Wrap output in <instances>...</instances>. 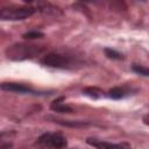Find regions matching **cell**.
Segmentation results:
<instances>
[{"label":"cell","mask_w":149,"mask_h":149,"mask_svg":"<svg viewBox=\"0 0 149 149\" xmlns=\"http://www.w3.org/2000/svg\"><path fill=\"white\" fill-rule=\"evenodd\" d=\"M44 51V47L29 44V43H15L6 49V56L10 61H26L31 59Z\"/></svg>","instance_id":"obj_1"},{"label":"cell","mask_w":149,"mask_h":149,"mask_svg":"<svg viewBox=\"0 0 149 149\" xmlns=\"http://www.w3.org/2000/svg\"><path fill=\"white\" fill-rule=\"evenodd\" d=\"M35 9L30 6H20V7H6L0 9V19L16 21L24 20L34 14Z\"/></svg>","instance_id":"obj_2"},{"label":"cell","mask_w":149,"mask_h":149,"mask_svg":"<svg viewBox=\"0 0 149 149\" xmlns=\"http://www.w3.org/2000/svg\"><path fill=\"white\" fill-rule=\"evenodd\" d=\"M37 143L49 149H63L66 147V139L59 133H45L37 139Z\"/></svg>","instance_id":"obj_3"},{"label":"cell","mask_w":149,"mask_h":149,"mask_svg":"<svg viewBox=\"0 0 149 149\" xmlns=\"http://www.w3.org/2000/svg\"><path fill=\"white\" fill-rule=\"evenodd\" d=\"M41 63L43 65H47L50 68H58V69H65L72 64L70 57L63 56L59 54H48L41 59Z\"/></svg>","instance_id":"obj_4"},{"label":"cell","mask_w":149,"mask_h":149,"mask_svg":"<svg viewBox=\"0 0 149 149\" xmlns=\"http://www.w3.org/2000/svg\"><path fill=\"white\" fill-rule=\"evenodd\" d=\"M86 142L97 149H130V144L127 142L112 143V142H107V141H102V140H98V139H92V137H88L86 140Z\"/></svg>","instance_id":"obj_5"},{"label":"cell","mask_w":149,"mask_h":149,"mask_svg":"<svg viewBox=\"0 0 149 149\" xmlns=\"http://www.w3.org/2000/svg\"><path fill=\"white\" fill-rule=\"evenodd\" d=\"M1 88L5 91H12L17 93H35V91L29 86L24 84H19V83H3L1 85Z\"/></svg>","instance_id":"obj_6"},{"label":"cell","mask_w":149,"mask_h":149,"mask_svg":"<svg viewBox=\"0 0 149 149\" xmlns=\"http://www.w3.org/2000/svg\"><path fill=\"white\" fill-rule=\"evenodd\" d=\"M63 100H64L63 97L54 100L52 104H51V109L55 111V112H59V113H72V108L70 106L62 104Z\"/></svg>","instance_id":"obj_7"},{"label":"cell","mask_w":149,"mask_h":149,"mask_svg":"<svg viewBox=\"0 0 149 149\" xmlns=\"http://www.w3.org/2000/svg\"><path fill=\"white\" fill-rule=\"evenodd\" d=\"M54 121L58 125H62V126H65V127H74V128L85 127V126L88 125L87 121H79V120H58V119H54Z\"/></svg>","instance_id":"obj_8"},{"label":"cell","mask_w":149,"mask_h":149,"mask_svg":"<svg viewBox=\"0 0 149 149\" xmlns=\"http://www.w3.org/2000/svg\"><path fill=\"white\" fill-rule=\"evenodd\" d=\"M127 93L128 92L122 87H114L108 91V97L112 99H121V98H125Z\"/></svg>","instance_id":"obj_9"},{"label":"cell","mask_w":149,"mask_h":149,"mask_svg":"<svg viewBox=\"0 0 149 149\" xmlns=\"http://www.w3.org/2000/svg\"><path fill=\"white\" fill-rule=\"evenodd\" d=\"M83 93L90 98H93V99H98L102 95V91L98 87H86L83 90Z\"/></svg>","instance_id":"obj_10"},{"label":"cell","mask_w":149,"mask_h":149,"mask_svg":"<svg viewBox=\"0 0 149 149\" xmlns=\"http://www.w3.org/2000/svg\"><path fill=\"white\" fill-rule=\"evenodd\" d=\"M104 52L111 59H122V54H120L119 51H116V50H114L112 48H105Z\"/></svg>","instance_id":"obj_11"},{"label":"cell","mask_w":149,"mask_h":149,"mask_svg":"<svg viewBox=\"0 0 149 149\" xmlns=\"http://www.w3.org/2000/svg\"><path fill=\"white\" fill-rule=\"evenodd\" d=\"M43 36H44V34H43V33H41V31H28V33H24V34L22 35V37H23V38H26V40L41 38V37H43Z\"/></svg>","instance_id":"obj_12"},{"label":"cell","mask_w":149,"mask_h":149,"mask_svg":"<svg viewBox=\"0 0 149 149\" xmlns=\"http://www.w3.org/2000/svg\"><path fill=\"white\" fill-rule=\"evenodd\" d=\"M133 71L136 72V73H139V74H142V76H144V77H147V76L149 74V70H148L147 68L141 66V65H137V64L133 65Z\"/></svg>","instance_id":"obj_13"}]
</instances>
